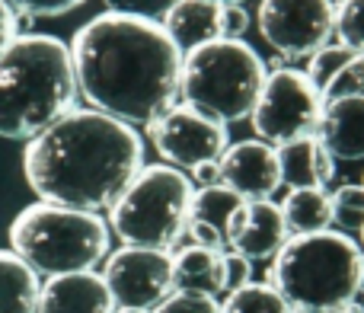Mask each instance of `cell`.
Instances as JSON below:
<instances>
[{"instance_id":"obj_1","label":"cell","mask_w":364,"mask_h":313,"mask_svg":"<svg viewBox=\"0 0 364 313\" xmlns=\"http://www.w3.org/2000/svg\"><path fill=\"white\" fill-rule=\"evenodd\" d=\"M74 74L90 109L151 125L176 106L186 55L164 23L122 13H100L74 32Z\"/></svg>"},{"instance_id":"obj_2","label":"cell","mask_w":364,"mask_h":313,"mask_svg":"<svg viewBox=\"0 0 364 313\" xmlns=\"http://www.w3.org/2000/svg\"><path fill=\"white\" fill-rule=\"evenodd\" d=\"M144 169V141L134 125L96 109H74L32 138L23 176L38 201L74 211H109Z\"/></svg>"},{"instance_id":"obj_3","label":"cell","mask_w":364,"mask_h":313,"mask_svg":"<svg viewBox=\"0 0 364 313\" xmlns=\"http://www.w3.org/2000/svg\"><path fill=\"white\" fill-rule=\"evenodd\" d=\"M77 96L70 45L55 36H16L0 55V138L29 144L74 112Z\"/></svg>"},{"instance_id":"obj_4","label":"cell","mask_w":364,"mask_h":313,"mask_svg":"<svg viewBox=\"0 0 364 313\" xmlns=\"http://www.w3.org/2000/svg\"><path fill=\"white\" fill-rule=\"evenodd\" d=\"M364 253L336 230L307 233L284 243L272 269V288L304 313H333L358 297Z\"/></svg>"},{"instance_id":"obj_5","label":"cell","mask_w":364,"mask_h":313,"mask_svg":"<svg viewBox=\"0 0 364 313\" xmlns=\"http://www.w3.org/2000/svg\"><path fill=\"white\" fill-rule=\"evenodd\" d=\"M112 227L102 214L36 201L10 221V250L36 275H74L93 272L109 256Z\"/></svg>"},{"instance_id":"obj_6","label":"cell","mask_w":364,"mask_h":313,"mask_svg":"<svg viewBox=\"0 0 364 313\" xmlns=\"http://www.w3.org/2000/svg\"><path fill=\"white\" fill-rule=\"evenodd\" d=\"M265 80L262 58L243 38H218L186 55L179 96L208 119L233 125L252 115Z\"/></svg>"},{"instance_id":"obj_7","label":"cell","mask_w":364,"mask_h":313,"mask_svg":"<svg viewBox=\"0 0 364 313\" xmlns=\"http://www.w3.org/2000/svg\"><path fill=\"white\" fill-rule=\"evenodd\" d=\"M192 179L170 163L144 166L122 198L109 208V227L125 246L176 250L188 224Z\"/></svg>"},{"instance_id":"obj_8","label":"cell","mask_w":364,"mask_h":313,"mask_svg":"<svg viewBox=\"0 0 364 313\" xmlns=\"http://www.w3.org/2000/svg\"><path fill=\"white\" fill-rule=\"evenodd\" d=\"M323 102L316 83L301 70H275L269 74L259 96L256 109H252V132L265 144H291L297 138H310L320 128L323 119Z\"/></svg>"},{"instance_id":"obj_9","label":"cell","mask_w":364,"mask_h":313,"mask_svg":"<svg viewBox=\"0 0 364 313\" xmlns=\"http://www.w3.org/2000/svg\"><path fill=\"white\" fill-rule=\"evenodd\" d=\"M259 32L284 58H314L336 32V10L329 0H262Z\"/></svg>"},{"instance_id":"obj_10","label":"cell","mask_w":364,"mask_h":313,"mask_svg":"<svg viewBox=\"0 0 364 313\" xmlns=\"http://www.w3.org/2000/svg\"><path fill=\"white\" fill-rule=\"evenodd\" d=\"M115 307L128 310H157L173 295V256L164 250H141L122 246L119 253L106 256L102 265Z\"/></svg>"},{"instance_id":"obj_11","label":"cell","mask_w":364,"mask_h":313,"mask_svg":"<svg viewBox=\"0 0 364 313\" xmlns=\"http://www.w3.org/2000/svg\"><path fill=\"white\" fill-rule=\"evenodd\" d=\"M147 134H151V144L160 154V160H166L176 169H192L198 163L220 160L230 147L227 125L208 119L186 102L173 106L157 122H151Z\"/></svg>"},{"instance_id":"obj_12","label":"cell","mask_w":364,"mask_h":313,"mask_svg":"<svg viewBox=\"0 0 364 313\" xmlns=\"http://www.w3.org/2000/svg\"><path fill=\"white\" fill-rule=\"evenodd\" d=\"M220 176L224 186L233 189L243 201H265L282 186V160L278 147L265 141H240L230 144L220 156Z\"/></svg>"},{"instance_id":"obj_13","label":"cell","mask_w":364,"mask_h":313,"mask_svg":"<svg viewBox=\"0 0 364 313\" xmlns=\"http://www.w3.org/2000/svg\"><path fill=\"white\" fill-rule=\"evenodd\" d=\"M288 224H284L282 205H272L265 201H246L237 211L230 224V233H227V246L240 256H246L250 262H259V259H272L284 250L288 243Z\"/></svg>"},{"instance_id":"obj_14","label":"cell","mask_w":364,"mask_h":313,"mask_svg":"<svg viewBox=\"0 0 364 313\" xmlns=\"http://www.w3.org/2000/svg\"><path fill=\"white\" fill-rule=\"evenodd\" d=\"M36 313H115V297L100 272L45 278Z\"/></svg>"},{"instance_id":"obj_15","label":"cell","mask_w":364,"mask_h":313,"mask_svg":"<svg viewBox=\"0 0 364 313\" xmlns=\"http://www.w3.org/2000/svg\"><path fill=\"white\" fill-rule=\"evenodd\" d=\"M307 77L316 83L323 102L364 96V55L346 45H326L310 58Z\"/></svg>"},{"instance_id":"obj_16","label":"cell","mask_w":364,"mask_h":313,"mask_svg":"<svg viewBox=\"0 0 364 313\" xmlns=\"http://www.w3.org/2000/svg\"><path fill=\"white\" fill-rule=\"evenodd\" d=\"M320 141L336 160H364V96L326 102Z\"/></svg>"},{"instance_id":"obj_17","label":"cell","mask_w":364,"mask_h":313,"mask_svg":"<svg viewBox=\"0 0 364 313\" xmlns=\"http://www.w3.org/2000/svg\"><path fill=\"white\" fill-rule=\"evenodd\" d=\"M282 182L291 189H323L336 176V156L320 138H297L278 147Z\"/></svg>"},{"instance_id":"obj_18","label":"cell","mask_w":364,"mask_h":313,"mask_svg":"<svg viewBox=\"0 0 364 313\" xmlns=\"http://www.w3.org/2000/svg\"><path fill=\"white\" fill-rule=\"evenodd\" d=\"M220 10L224 6L214 4V0H179L164 16V29L170 32V38L179 45L182 55H188V51L201 48V45L224 38Z\"/></svg>"},{"instance_id":"obj_19","label":"cell","mask_w":364,"mask_h":313,"mask_svg":"<svg viewBox=\"0 0 364 313\" xmlns=\"http://www.w3.org/2000/svg\"><path fill=\"white\" fill-rule=\"evenodd\" d=\"M173 288L182 295H224V253L182 246L173 253Z\"/></svg>"},{"instance_id":"obj_20","label":"cell","mask_w":364,"mask_h":313,"mask_svg":"<svg viewBox=\"0 0 364 313\" xmlns=\"http://www.w3.org/2000/svg\"><path fill=\"white\" fill-rule=\"evenodd\" d=\"M42 282L13 250H0V313H36Z\"/></svg>"},{"instance_id":"obj_21","label":"cell","mask_w":364,"mask_h":313,"mask_svg":"<svg viewBox=\"0 0 364 313\" xmlns=\"http://www.w3.org/2000/svg\"><path fill=\"white\" fill-rule=\"evenodd\" d=\"M282 214L288 230L297 237L323 233L333 224V198L323 189H291L282 201Z\"/></svg>"},{"instance_id":"obj_22","label":"cell","mask_w":364,"mask_h":313,"mask_svg":"<svg viewBox=\"0 0 364 313\" xmlns=\"http://www.w3.org/2000/svg\"><path fill=\"white\" fill-rule=\"evenodd\" d=\"M246 201L240 198L233 189L227 186H211V189H198V192L192 195V208H188V221H195V224H205L211 227V230H218L220 237L227 240V233H230V224L233 218H237V211L243 208Z\"/></svg>"},{"instance_id":"obj_23","label":"cell","mask_w":364,"mask_h":313,"mask_svg":"<svg viewBox=\"0 0 364 313\" xmlns=\"http://www.w3.org/2000/svg\"><path fill=\"white\" fill-rule=\"evenodd\" d=\"M220 313H294L288 301L278 295V288L272 285H246V288L227 295Z\"/></svg>"},{"instance_id":"obj_24","label":"cell","mask_w":364,"mask_h":313,"mask_svg":"<svg viewBox=\"0 0 364 313\" xmlns=\"http://www.w3.org/2000/svg\"><path fill=\"white\" fill-rule=\"evenodd\" d=\"M333 224L346 233L364 230V186H342L333 195Z\"/></svg>"},{"instance_id":"obj_25","label":"cell","mask_w":364,"mask_h":313,"mask_svg":"<svg viewBox=\"0 0 364 313\" xmlns=\"http://www.w3.org/2000/svg\"><path fill=\"white\" fill-rule=\"evenodd\" d=\"M336 32L346 48L364 55V0H342L336 10Z\"/></svg>"},{"instance_id":"obj_26","label":"cell","mask_w":364,"mask_h":313,"mask_svg":"<svg viewBox=\"0 0 364 313\" xmlns=\"http://www.w3.org/2000/svg\"><path fill=\"white\" fill-rule=\"evenodd\" d=\"M106 13H122V16H138L164 23V16L179 4V0H102Z\"/></svg>"},{"instance_id":"obj_27","label":"cell","mask_w":364,"mask_h":313,"mask_svg":"<svg viewBox=\"0 0 364 313\" xmlns=\"http://www.w3.org/2000/svg\"><path fill=\"white\" fill-rule=\"evenodd\" d=\"M13 6L16 16H26V19H55V16H64V13L77 10L83 6L87 0H6Z\"/></svg>"},{"instance_id":"obj_28","label":"cell","mask_w":364,"mask_h":313,"mask_svg":"<svg viewBox=\"0 0 364 313\" xmlns=\"http://www.w3.org/2000/svg\"><path fill=\"white\" fill-rule=\"evenodd\" d=\"M157 313H220V307H218V301H214V297L173 291V295L157 307Z\"/></svg>"},{"instance_id":"obj_29","label":"cell","mask_w":364,"mask_h":313,"mask_svg":"<svg viewBox=\"0 0 364 313\" xmlns=\"http://www.w3.org/2000/svg\"><path fill=\"white\" fill-rule=\"evenodd\" d=\"M252 282V262L240 253H224V291L233 295V291L246 288Z\"/></svg>"},{"instance_id":"obj_30","label":"cell","mask_w":364,"mask_h":313,"mask_svg":"<svg viewBox=\"0 0 364 313\" xmlns=\"http://www.w3.org/2000/svg\"><path fill=\"white\" fill-rule=\"evenodd\" d=\"M246 29H250V13H246L243 4H230L220 10V32H224V38H240Z\"/></svg>"},{"instance_id":"obj_31","label":"cell","mask_w":364,"mask_h":313,"mask_svg":"<svg viewBox=\"0 0 364 313\" xmlns=\"http://www.w3.org/2000/svg\"><path fill=\"white\" fill-rule=\"evenodd\" d=\"M188 179L198 189H211V186H224V176H220V160H208L198 166L188 169Z\"/></svg>"},{"instance_id":"obj_32","label":"cell","mask_w":364,"mask_h":313,"mask_svg":"<svg viewBox=\"0 0 364 313\" xmlns=\"http://www.w3.org/2000/svg\"><path fill=\"white\" fill-rule=\"evenodd\" d=\"M19 36V16L6 0H0V55L10 48V42Z\"/></svg>"},{"instance_id":"obj_33","label":"cell","mask_w":364,"mask_h":313,"mask_svg":"<svg viewBox=\"0 0 364 313\" xmlns=\"http://www.w3.org/2000/svg\"><path fill=\"white\" fill-rule=\"evenodd\" d=\"M333 313H364V307H358V304H346V307H339V310H333Z\"/></svg>"},{"instance_id":"obj_34","label":"cell","mask_w":364,"mask_h":313,"mask_svg":"<svg viewBox=\"0 0 364 313\" xmlns=\"http://www.w3.org/2000/svg\"><path fill=\"white\" fill-rule=\"evenodd\" d=\"M115 313H151V310H128V307H115Z\"/></svg>"},{"instance_id":"obj_35","label":"cell","mask_w":364,"mask_h":313,"mask_svg":"<svg viewBox=\"0 0 364 313\" xmlns=\"http://www.w3.org/2000/svg\"><path fill=\"white\" fill-rule=\"evenodd\" d=\"M214 4H220V6H230V4H243V0H214Z\"/></svg>"},{"instance_id":"obj_36","label":"cell","mask_w":364,"mask_h":313,"mask_svg":"<svg viewBox=\"0 0 364 313\" xmlns=\"http://www.w3.org/2000/svg\"><path fill=\"white\" fill-rule=\"evenodd\" d=\"M361 250H364V230H361Z\"/></svg>"},{"instance_id":"obj_37","label":"cell","mask_w":364,"mask_h":313,"mask_svg":"<svg viewBox=\"0 0 364 313\" xmlns=\"http://www.w3.org/2000/svg\"><path fill=\"white\" fill-rule=\"evenodd\" d=\"M361 186H364V179H361Z\"/></svg>"}]
</instances>
